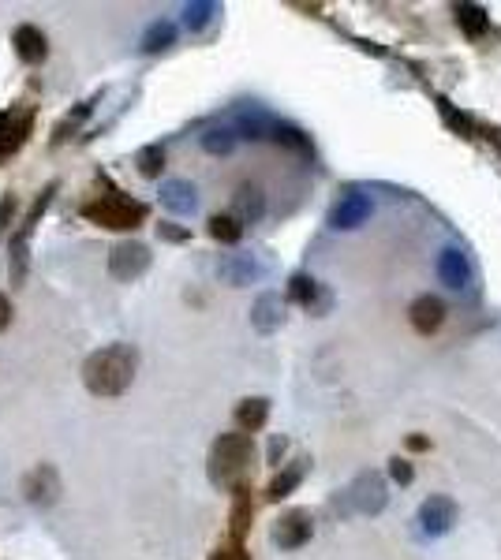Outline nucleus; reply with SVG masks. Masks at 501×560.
<instances>
[{
	"mask_svg": "<svg viewBox=\"0 0 501 560\" xmlns=\"http://www.w3.org/2000/svg\"><path fill=\"white\" fill-rule=\"evenodd\" d=\"M135 374H139V351L131 348V344H105V348L90 351L83 363L86 392H94L101 400L124 396L131 389Z\"/></svg>",
	"mask_w": 501,
	"mask_h": 560,
	"instance_id": "1",
	"label": "nucleus"
},
{
	"mask_svg": "<svg viewBox=\"0 0 501 560\" xmlns=\"http://www.w3.org/2000/svg\"><path fill=\"white\" fill-rule=\"evenodd\" d=\"M247 460H251V437L247 434H221L210 448V478L217 486H232L244 475Z\"/></svg>",
	"mask_w": 501,
	"mask_h": 560,
	"instance_id": "2",
	"label": "nucleus"
},
{
	"mask_svg": "<svg viewBox=\"0 0 501 560\" xmlns=\"http://www.w3.org/2000/svg\"><path fill=\"white\" fill-rule=\"evenodd\" d=\"M83 213L90 217V221H98L101 228H135V224L143 221L146 210L139 206V202H131L128 195H120V191H113V195H101L98 202H86Z\"/></svg>",
	"mask_w": 501,
	"mask_h": 560,
	"instance_id": "3",
	"label": "nucleus"
},
{
	"mask_svg": "<svg viewBox=\"0 0 501 560\" xmlns=\"http://www.w3.org/2000/svg\"><path fill=\"white\" fill-rule=\"evenodd\" d=\"M348 501H352V508H356L359 516H378L389 501L386 478L378 475V471H359L356 482L348 486Z\"/></svg>",
	"mask_w": 501,
	"mask_h": 560,
	"instance_id": "4",
	"label": "nucleus"
},
{
	"mask_svg": "<svg viewBox=\"0 0 501 560\" xmlns=\"http://www.w3.org/2000/svg\"><path fill=\"white\" fill-rule=\"evenodd\" d=\"M150 269V247L146 243H116L113 251H109V273L116 280H139Z\"/></svg>",
	"mask_w": 501,
	"mask_h": 560,
	"instance_id": "5",
	"label": "nucleus"
},
{
	"mask_svg": "<svg viewBox=\"0 0 501 560\" xmlns=\"http://www.w3.org/2000/svg\"><path fill=\"white\" fill-rule=\"evenodd\" d=\"M453 523H457V501L453 497H442V493H434L427 501L419 504V531L427 534V538H442V534L453 531Z\"/></svg>",
	"mask_w": 501,
	"mask_h": 560,
	"instance_id": "6",
	"label": "nucleus"
},
{
	"mask_svg": "<svg viewBox=\"0 0 501 560\" xmlns=\"http://www.w3.org/2000/svg\"><path fill=\"white\" fill-rule=\"evenodd\" d=\"M30 127H34V109L30 105H15V109L0 112V161L12 157L27 142Z\"/></svg>",
	"mask_w": 501,
	"mask_h": 560,
	"instance_id": "7",
	"label": "nucleus"
},
{
	"mask_svg": "<svg viewBox=\"0 0 501 560\" xmlns=\"http://www.w3.org/2000/svg\"><path fill=\"white\" fill-rule=\"evenodd\" d=\"M371 213H374L371 198L359 195V191H348V195H341V202L330 210V224L337 232H352V228L371 221Z\"/></svg>",
	"mask_w": 501,
	"mask_h": 560,
	"instance_id": "8",
	"label": "nucleus"
},
{
	"mask_svg": "<svg viewBox=\"0 0 501 560\" xmlns=\"http://www.w3.org/2000/svg\"><path fill=\"white\" fill-rule=\"evenodd\" d=\"M311 534H315V523H311V512H288V516L277 519V527H273V542L281 549H300L303 542H311Z\"/></svg>",
	"mask_w": 501,
	"mask_h": 560,
	"instance_id": "9",
	"label": "nucleus"
},
{
	"mask_svg": "<svg viewBox=\"0 0 501 560\" xmlns=\"http://www.w3.org/2000/svg\"><path fill=\"white\" fill-rule=\"evenodd\" d=\"M12 45H15V56L23 64H42L45 56H49V38L34 23H19L12 30Z\"/></svg>",
	"mask_w": 501,
	"mask_h": 560,
	"instance_id": "10",
	"label": "nucleus"
},
{
	"mask_svg": "<svg viewBox=\"0 0 501 560\" xmlns=\"http://www.w3.org/2000/svg\"><path fill=\"white\" fill-rule=\"evenodd\" d=\"M60 493V475L49 467V463H42V467H34L27 478H23V497H27L30 504H53Z\"/></svg>",
	"mask_w": 501,
	"mask_h": 560,
	"instance_id": "11",
	"label": "nucleus"
},
{
	"mask_svg": "<svg viewBox=\"0 0 501 560\" xmlns=\"http://www.w3.org/2000/svg\"><path fill=\"white\" fill-rule=\"evenodd\" d=\"M438 277H442V284H445V288H453V292L468 288V284H472V266H468V254L460 251V247H445V251L438 254Z\"/></svg>",
	"mask_w": 501,
	"mask_h": 560,
	"instance_id": "12",
	"label": "nucleus"
},
{
	"mask_svg": "<svg viewBox=\"0 0 501 560\" xmlns=\"http://www.w3.org/2000/svg\"><path fill=\"white\" fill-rule=\"evenodd\" d=\"M251 325H255L258 333H277L281 325H285V299L277 292H262L255 299V307H251Z\"/></svg>",
	"mask_w": 501,
	"mask_h": 560,
	"instance_id": "13",
	"label": "nucleus"
},
{
	"mask_svg": "<svg viewBox=\"0 0 501 560\" xmlns=\"http://www.w3.org/2000/svg\"><path fill=\"white\" fill-rule=\"evenodd\" d=\"M161 206L176 217H187V213L199 210V191L191 180H165L161 183Z\"/></svg>",
	"mask_w": 501,
	"mask_h": 560,
	"instance_id": "14",
	"label": "nucleus"
},
{
	"mask_svg": "<svg viewBox=\"0 0 501 560\" xmlns=\"http://www.w3.org/2000/svg\"><path fill=\"white\" fill-rule=\"evenodd\" d=\"M262 213H266V195H262V187H255V183L236 187V195H232V217L240 224H255V221H262Z\"/></svg>",
	"mask_w": 501,
	"mask_h": 560,
	"instance_id": "15",
	"label": "nucleus"
},
{
	"mask_svg": "<svg viewBox=\"0 0 501 560\" xmlns=\"http://www.w3.org/2000/svg\"><path fill=\"white\" fill-rule=\"evenodd\" d=\"M408 318L416 325V333H434L445 322V303L438 295H419L416 303L408 307Z\"/></svg>",
	"mask_w": 501,
	"mask_h": 560,
	"instance_id": "16",
	"label": "nucleus"
},
{
	"mask_svg": "<svg viewBox=\"0 0 501 560\" xmlns=\"http://www.w3.org/2000/svg\"><path fill=\"white\" fill-rule=\"evenodd\" d=\"M292 299L296 303H303L307 310H326L330 307V295L322 292V284H318L315 277H292Z\"/></svg>",
	"mask_w": 501,
	"mask_h": 560,
	"instance_id": "17",
	"label": "nucleus"
},
{
	"mask_svg": "<svg viewBox=\"0 0 501 560\" xmlns=\"http://www.w3.org/2000/svg\"><path fill=\"white\" fill-rule=\"evenodd\" d=\"M266 415H270V400H262V396L240 400V407H236V422H240L244 430H262V426H266Z\"/></svg>",
	"mask_w": 501,
	"mask_h": 560,
	"instance_id": "18",
	"label": "nucleus"
},
{
	"mask_svg": "<svg viewBox=\"0 0 501 560\" xmlns=\"http://www.w3.org/2000/svg\"><path fill=\"white\" fill-rule=\"evenodd\" d=\"M303 471H307V460H296L292 467H285V471H281V475L270 482V493H266V497H270V501H281V497H288V493L300 486Z\"/></svg>",
	"mask_w": 501,
	"mask_h": 560,
	"instance_id": "19",
	"label": "nucleus"
},
{
	"mask_svg": "<svg viewBox=\"0 0 501 560\" xmlns=\"http://www.w3.org/2000/svg\"><path fill=\"white\" fill-rule=\"evenodd\" d=\"M202 150L206 154H232L236 150V131L232 127H210L206 135H202Z\"/></svg>",
	"mask_w": 501,
	"mask_h": 560,
	"instance_id": "20",
	"label": "nucleus"
},
{
	"mask_svg": "<svg viewBox=\"0 0 501 560\" xmlns=\"http://www.w3.org/2000/svg\"><path fill=\"white\" fill-rule=\"evenodd\" d=\"M210 236H214L217 243H240L244 224L236 221L232 213H217V217H210Z\"/></svg>",
	"mask_w": 501,
	"mask_h": 560,
	"instance_id": "21",
	"label": "nucleus"
},
{
	"mask_svg": "<svg viewBox=\"0 0 501 560\" xmlns=\"http://www.w3.org/2000/svg\"><path fill=\"white\" fill-rule=\"evenodd\" d=\"M457 23H460V27H464V30H468L472 38H479V34H487L490 15L483 12L479 4H460V8H457Z\"/></svg>",
	"mask_w": 501,
	"mask_h": 560,
	"instance_id": "22",
	"label": "nucleus"
},
{
	"mask_svg": "<svg viewBox=\"0 0 501 560\" xmlns=\"http://www.w3.org/2000/svg\"><path fill=\"white\" fill-rule=\"evenodd\" d=\"M221 273H225L232 284H251L255 277H262V266H258V262H251V258H232V262H225V266H221Z\"/></svg>",
	"mask_w": 501,
	"mask_h": 560,
	"instance_id": "23",
	"label": "nucleus"
},
{
	"mask_svg": "<svg viewBox=\"0 0 501 560\" xmlns=\"http://www.w3.org/2000/svg\"><path fill=\"white\" fill-rule=\"evenodd\" d=\"M172 42H176V27H172V23H154V27L146 30L143 49L146 53H161V49H169Z\"/></svg>",
	"mask_w": 501,
	"mask_h": 560,
	"instance_id": "24",
	"label": "nucleus"
},
{
	"mask_svg": "<svg viewBox=\"0 0 501 560\" xmlns=\"http://www.w3.org/2000/svg\"><path fill=\"white\" fill-rule=\"evenodd\" d=\"M135 165H139V176L154 180V176H161V168H165V150L161 146H146V150H139Z\"/></svg>",
	"mask_w": 501,
	"mask_h": 560,
	"instance_id": "25",
	"label": "nucleus"
},
{
	"mask_svg": "<svg viewBox=\"0 0 501 560\" xmlns=\"http://www.w3.org/2000/svg\"><path fill=\"white\" fill-rule=\"evenodd\" d=\"M214 4H187L184 8V27L187 30H202L206 27V23H210V19H214Z\"/></svg>",
	"mask_w": 501,
	"mask_h": 560,
	"instance_id": "26",
	"label": "nucleus"
},
{
	"mask_svg": "<svg viewBox=\"0 0 501 560\" xmlns=\"http://www.w3.org/2000/svg\"><path fill=\"white\" fill-rule=\"evenodd\" d=\"M389 475L397 478V482H412V463L401 460V456H397V460L389 463Z\"/></svg>",
	"mask_w": 501,
	"mask_h": 560,
	"instance_id": "27",
	"label": "nucleus"
},
{
	"mask_svg": "<svg viewBox=\"0 0 501 560\" xmlns=\"http://www.w3.org/2000/svg\"><path fill=\"white\" fill-rule=\"evenodd\" d=\"M158 236H161V239H169V243H184V239H187V228H176V224L165 221V224H158Z\"/></svg>",
	"mask_w": 501,
	"mask_h": 560,
	"instance_id": "28",
	"label": "nucleus"
},
{
	"mask_svg": "<svg viewBox=\"0 0 501 560\" xmlns=\"http://www.w3.org/2000/svg\"><path fill=\"white\" fill-rule=\"evenodd\" d=\"M8 325H12V299L0 292V333H4Z\"/></svg>",
	"mask_w": 501,
	"mask_h": 560,
	"instance_id": "29",
	"label": "nucleus"
},
{
	"mask_svg": "<svg viewBox=\"0 0 501 560\" xmlns=\"http://www.w3.org/2000/svg\"><path fill=\"white\" fill-rule=\"evenodd\" d=\"M285 452V437H273V445H270V460H277Z\"/></svg>",
	"mask_w": 501,
	"mask_h": 560,
	"instance_id": "30",
	"label": "nucleus"
},
{
	"mask_svg": "<svg viewBox=\"0 0 501 560\" xmlns=\"http://www.w3.org/2000/svg\"><path fill=\"white\" fill-rule=\"evenodd\" d=\"M12 210H15V198H8V202H4V210H0V228L8 224V217H12Z\"/></svg>",
	"mask_w": 501,
	"mask_h": 560,
	"instance_id": "31",
	"label": "nucleus"
},
{
	"mask_svg": "<svg viewBox=\"0 0 501 560\" xmlns=\"http://www.w3.org/2000/svg\"><path fill=\"white\" fill-rule=\"evenodd\" d=\"M214 560H244V557H240V553H232V549H221Z\"/></svg>",
	"mask_w": 501,
	"mask_h": 560,
	"instance_id": "32",
	"label": "nucleus"
}]
</instances>
